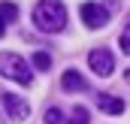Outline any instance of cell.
Listing matches in <instances>:
<instances>
[{"instance_id": "7", "label": "cell", "mask_w": 130, "mask_h": 124, "mask_svg": "<svg viewBox=\"0 0 130 124\" xmlns=\"http://www.w3.org/2000/svg\"><path fill=\"white\" fill-rule=\"evenodd\" d=\"M61 85H64V91H85L88 85H85V79L76 73V70H67L64 79H61Z\"/></svg>"}, {"instance_id": "12", "label": "cell", "mask_w": 130, "mask_h": 124, "mask_svg": "<svg viewBox=\"0 0 130 124\" xmlns=\"http://www.w3.org/2000/svg\"><path fill=\"white\" fill-rule=\"evenodd\" d=\"M121 52L130 55V21H127V27H124V33H121Z\"/></svg>"}, {"instance_id": "6", "label": "cell", "mask_w": 130, "mask_h": 124, "mask_svg": "<svg viewBox=\"0 0 130 124\" xmlns=\"http://www.w3.org/2000/svg\"><path fill=\"white\" fill-rule=\"evenodd\" d=\"M97 106L103 112H109V115H121V112H124V100L109 97V94H97Z\"/></svg>"}, {"instance_id": "11", "label": "cell", "mask_w": 130, "mask_h": 124, "mask_svg": "<svg viewBox=\"0 0 130 124\" xmlns=\"http://www.w3.org/2000/svg\"><path fill=\"white\" fill-rule=\"evenodd\" d=\"M33 67H36V70H48V67H52V58H48L45 52H36V55H33Z\"/></svg>"}, {"instance_id": "10", "label": "cell", "mask_w": 130, "mask_h": 124, "mask_svg": "<svg viewBox=\"0 0 130 124\" xmlns=\"http://www.w3.org/2000/svg\"><path fill=\"white\" fill-rule=\"evenodd\" d=\"M45 124H70V121L64 118L61 109H48V112H45Z\"/></svg>"}, {"instance_id": "15", "label": "cell", "mask_w": 130, "mask_h": 124, "mask_svg": "<svg viewBox=\"0 0 130 124\" xmlns=\"http://www.w3.org/2000/svg\"><path fill=\"white\" fill-rule=\"evenodd\" d=\"M127 21H130V18H127Z\"/></svg>"}, {"instance_id": "14", "label": "cell", "mask_w": 130, "mask_h": 124, "mask_svg": "<svg viewBox=\"0 0 130 124\" xmlns=\"http://www.w3.org/2000/svg\"><path fill=\"white\" fill-rule=\"evenodd\" d=\"M127 82H130V73H127Z\"/></svg>"}, {"instance_id": "2", "label": "cell", "mask_w": 130, "mask_h": 124, "mask_svg": "<svg viewBox=\"0 0 130 124\" xmlns=\"http://www.w3.org/2000/svg\"><path fill=\"white\" fill-rule=\"evenodd\" d=\"M0 76L3 79H12L18 85H30V79H33L27 61L21 55H15V52H0Z\"/></svg>"}, {"instance_id": "13", "label": "cell", "mask_w": 130, "mask_h": 124, "mask_svg": "<svg viewBox=\"0 0 130 124\" xmlns=\"http://www.w3.org/2000/svg\"><path fill=\"white\" fill-rule=\"evenodd\" d=\"M3 30H6V18L0 15V36H3Z\"/></svg>"}, {"instance_id": "8", "label": "cell", "mask_w": 130, "mask_h": 124, "mask_svg": "<svg viewBox=\"0 0 130 124\" xmlns=\"http://www.w3.org/2000/svg\"><path fill=\"white\" fill-rule=\"evenodd\" d=\"M0 15H3L6 21H15V18H18V6H15V3H6V0H3V3H0Z\"/></svg>"}, {"instance_id": "3", "label": "cell", "mask_w": 130, "mask_h": 124, "mask_svg": "<svg viewBox=\"0 0 130 124\" xmlns=\"http://www.w3.org/2000/svg\"><path fill=\"white\" fill-rule=\"evenodd\" d=\"M0 100H3L6 118H12V121H24V118L30 115V103H27V100H21L18 94H12V91H3V94H0Z\"/></svg>"}, {"instance_id": "5", "label": "cell", "mask_w": 130, "mask_h": 124, "mask_svg": "<svg viewBox=\"0 0 130 124\" xmlns=\"http://www.w3.org/2000/svg\"><path fill=\"white\" fill-rule=\"evenodd\" d=\"M88 64H91V70L97 76H112V70H115V58H112L109 49H94L88 55Z\"/></svg>"}, {"instance_id": "4", "label": "cell", "mask_w": 130, "mask_h": 124, "mask_svg": "<svg viewBox=\"0 0 130 124\" xmlns=\"http://www.w3.org/2000/svg\"><path fill=\"white\" fill-rule=\"evenodd\" d=\"M79 15H82V21H85L91 30H97V27H103V24L109 21V9H106L103 3H82Z\"/></svg>"}, {"instance_id": "1", "label": "cell", "mask_w": 130, "mask_h": 124, "mask_svg": "<svg viewBox=\"0 0 130 124\" xmlns=\"http://www.w3.org/2000/svg\"><path fill=\"white\" fill-rule=\"evenodd\" d=\"M33 24L42 33H58L67 24V9L61 0H39L33 6Z\"/></svg>"}, {"instance_id": "9", "label": "cell", "mask_w": 130, "mask_h": 124, "mask_svg": "<svg viewBox=\"0 0 130 124\" xmlns=\"http://www.w3.org/2000/svg\"><path fill=\"white\" fill-rule=\"evenodd\" d=\"M88 121H91L88 109H85V106H76V109H73V118H70V124H88Z\"/></svg>"}]
</instances>
